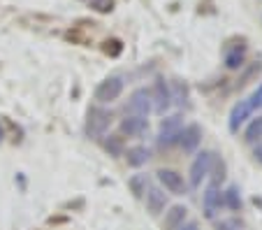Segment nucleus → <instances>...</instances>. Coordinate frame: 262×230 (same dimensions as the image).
Segmentation results:
<instances>
[{
    "instance_id": "1",
    "label": "nucleus",
    "mask_w": 262,
    "mask_h": 230,
    "mask_svg": "<svg viewBox=\"0 0 262 230\" xmlns=\"http://www.w3.org/2000/svg\"><path fill=\"white\" fill-rule=\"evenodd\" d=\"M112 112L104 110V107L100 105H93L89 110V114H86V135L91 137V140H102L104 135H107L109 126H112Z\"/></svg>"
},
{
    "instance_id": "2",
    "label": "nucleus",
    "mask_w": 262,
    "mask_h": 230,
    "mask_svg": "<svg viewBox=\"0 0 262 230\" xmlns=\"http://www.w3.org/2000/svg\"><path fill=\"white\" fill-rule=\"evenodd\" d=\"M213 160H216V154H213V151H200V154L195 156L193 165H190V172H188L190 189H200V186H202V181L211 175Z\"/></svg>"
},
{
    "instance_id": "3",
    "label": "nucleus",
    "mask_w": 262,
    "mask_h": 230,
    "mask_svg": "<svg viewBox=\"0 0 262 230\" xmlns=\"http://www.w3.org/2000/svg\"><path fill=\"white\" fill-rule=\"evenodd\" d=\"M123 93V79L116 75L107 77V79H102L98 86H95V100L98 102H114L119 100V95Z\"/></svg>"
},
{
    "instance_id": "4",
    "label": "nucleus",
    "mask_w": 262,
    "mask_h": 230,
    "mask_svg": "<svg viewBox=\"0 0 262 230\" xmlns=\"http://www.w3.org/2000/svg\"><path fill=\"white\" fill-rule=\"evenodd\" d=\"M128 112L135 116H144L146 119L151 112H154V100H151V91L148 89H137L133 91L128 100Z\"/></svg>"
},
{
    "instance_id": "5",
    "label": "nucleus",
    "mask_w": 262,
    "mask_h": 230,
    "mask_svg": "<svg viewBox=\"0 0 262 230\" xmlns=\"http://www.w3.org/2000/svg\"><path fill=\"white\" fill-rule=\"evenodd\" d=\"M151 100H154V112L165 114V112L174 105V100H172V86H169L165 79H158L154 84V91H151Z\"/></svg>"
},
{
    "instance_id": "6",
    "label": "nucleus",
    "mask_w": 262,
    "mask_h": 230,
    "mask_svg": "<svg viewBox=\"0 0 262 230\" xmlns=\"http://www.w3.org/2000/svg\"><path fill=\"white\" fill-rule=\"evenodd\" d=\"M200 144H202V128L198 123L183 126L181 133H179V147L186 154H193V151H198Z\"/></svg>"
},
{
    "instance_id": "7",
    "label": "nucleus",
    "mask_w": 262,
    "mask_h": 230,
    "mask_svg": "<svg viewBox=\"0 0 262 230\" xmlns=\"http://www.w3.org/2000/svg\"><path fill=\"white\" fill-rule=\"evenodd\" d=\"M223 207V193L218 191L216 184H209L202 193V212L204 219H216L218 210Z\"/></svg>"
},
{
    "instance_id": "8",
    "label": "nucleus",
    "mask_w": 262,
    "mask_h": 230,
    "mask_svg": "<svg viewBox=\"0 0 262 230\" xmlns=\"http://www.w3.org/2000/svg\"><path fill=\"white\" fill-rule=\"evenodd\" d=\"M253 102L251 98H244V100H239L237 105L232 107V112H230V121H228V128L232 130V133H237L239 128H242L244 123H246L248 119L253 116Z\"/></svg>"
},
{
    "instance_id": "9",
    "label": "nucleus",
    "mask_w": 262,
    "mask_h": 230,
    "mask_svg": "<svg viewBox=\"0 0 262 230\" xmlns=\"http://www.w3.org/2000/svg\"><path fill=\"white\" fill-rule=\"evenodd\" d=\"M144 198H146V210L154 216L160 214V212H165V207H167V193H165V189H160V186L148 184Z\"/></svg>"
},
{
    "instance_id": "10",
    "label": "nucleus",
    "mask_w": 262,
    "mask_h": 230,
    "mask_svg": "<svg viewBox=\"0 0 262 230\" xmlns=\"http://www.w3.org/2000/svg\"><path fill=\"white\" fill-rule=\"evenodd\" d=\"M158 179H160V184H163V189L169 191V193H174V195H183L188 191L183 177L174 170H158Z\"/></svg>"
},
{
    "instance_id": "11",
    "label": "nucleus",
    "mask_w": 262,
    "mask_h": 230,
    "mask_svg": "<svg viewBox=\"0 0 262 230\" xmlns=\"http://www.w3.org/2000/svg\"><path fill=\"white\" fill-rule=\"evenodd\" d=\"M146 128H148V119H144V116L128 114L123 121H121V133H123V135H128V137L142 135Z\"/></svg>"
},
{
    "instance_id": "12",
    "label": "nucleus",
    "mask_w": 262,
    "mask_h": 230,
    "mask_svg": "<svg viewBox=\"0 0 262 230\" xmlns=\"http://www.w3.org/2000/svg\"><path fill=\"white\" fill-rule=\"evenodd\" d=\"M188 219V210L183 205H174L169 207V212H165V221H163V228L165 230H179Z\"/></svg>"
},
{
    "instance_id": "13",
    "label": "nucleus",
    "mask_w": 262,
    "mask_h": 230,
    "mask_svg": "<svg viewBox=\"0 0 262 230\" xmlns=\"http://www.w3.org/2000/svg\"><path fill=\"white\" fill-rule=\"evenodd\" d=\"M148 158H151V151H148L146 147H142V144L130 147V149L125 151V160H128L130 168H142V165H146Z\"/></svg>"
},
{
    "instance_id": "14",
    "label": "nucleus",
    "mask_w": 262,
    "mask_h": 230,
    "mask_svg": "<svg viewBox=\"0 0 262 230\" xmlns=\"http://www.w3.org/2000/svg\"><path fill=\"white\" fill-rule=\"evenodd\" d=\"M244 60H246V45H239V47H234L232 51H228L225 54V68L228 70H239L244 65Z\"/></svg>"
},
{
    "instance_id": "15",
    "label": "nucleus",
    "mask_w": 262,
    "mask_h": 230,
    "mask_svg": "<svg viewBox=\"0 0 262 230\" xmlns=\"http://www.w3.org/2000/svg\"><path fill=\"white\" fill-rule=\"evenodd\" d=\"M223 205L232 212H242L244 202H242V193H239V186H228L225 193H223Z\"/></svg>"
},
{
    "instance_id": "16",
    "label": "nucleus",
    "mask_w": 262,
    "mask_h": 230,
    "mask_svg": "<svg viewBox=\"0 0 262 230\" xmlns=\"http://www.w3.org/2000/svg\"><path fill=\"white\" fill-rule=\"evenodd\" d=\"M128 189L135 198H144V193H146V189H148V177L146 175H133L128 179Z\"/></svg>"
},
{
    "instance_id": "17",
    "label": "nucleus",
    "mask_w": 262,
    "mask_h": 230,
    "mask_svg": "<svg viewBox=\"0 0 262 230\" xmlns=\"http://www.w3.org/2000/svg\"><path fill=\"white\" fill-rule=\"evenodd\" d=\"M181 128H183L181 114H169L160 121V133H181Z\"/></svg>"
},
{
    "instance_id": "18",
    "label": "nucleus",
    "mask_w": 262,
    "mask_h": 230,
    "mask_svg": "<svg viewBox=\"0 0 262 230\" xmlns=\"http://www.w3.org/2000/svg\"><path fill=\"white\" fill-rule=\"evenodd\" d=\"M104 149H107L109 156L119 158V156H123V140L119 135H104Z\"/></svg>"
},
{
    "instance_id": "19",
    "label": "nucleus",
    "mask_w": 262,
    "mask_h": 230,
    "mask_svg": "<svg viewBox=\"0 0 262 230\" xmlns=\"http://www.w3.org/2000/svg\"><path fill=\"white\" fill-rule=\"evenodd\" d=\"M246 142H262V116H257V119H253L251 123H248L246 128V137H244Z\"/></svg>"
},
{
    "instance_id": "20",
    "label": "nucleus",
    "mask_w": 262,
    "mask_h": 230,
    "mask_svg": "<svg viewBox=\"0 0 262 230\" xmlns=\"http://www.w3.org/2000/svg\"><path fill=\"white\" fill-rule=\"evenodd\" d=\"M260 72H262V63H260V60H255V63H253L251 68H246V70H244V75L239 77V86L248 84V81H251L255 75H260Z\"/></svg>"
},
{
    "instance_id": "21",
    "label": "nucleus",
    "mask_w": 262,
    "mask_h": 230,
    "mask_svg": "<svg viewBox=\"0 0 262 230\" xmlns=\"http://www.w3.org/2000/svg\"><path fill=\"white\" fill-rule=\"evenodd\" d=\"M211 170H213V181H211V184H221V181H225V160H223V158H216V160H213V168H211Z\"/></svg>"
},
{
    "instance_id": "22",
    "label": "nucleus",
    "mask_w": 262,
    "mask_h": 230,
    "mask_svg": "<svg viewBox=\"0 0 262 230\" xmlns=\"http://www.w3.org/2000/svg\"><path fill=\"white\" fill-rule=\"evenodd\" d=\"M186 98H188V89H186V84H181V81H177L172 89V100L177 102V105H183L186 102Z\"/></svg>"
},
{
    "instance_id": "23",
    "label": "nucleus",
    "mask_w": 262,
    "mask_h": 230,
    "mask_svg": "<svg viewBox=\"0 0 262 230\" xmlns=\"http://www.w3.org/2000/svg\"><path fill=\"white\" fill-rule=\"evenodd\" d=\"M179 144V133H160L158 135V147L160 149H169V147Z\"/></svg>"
},
{
    "instance_id": "24",
    "label": "nucleus",
    "mask_w": 262,
    "mask_h": 230,
    "mask_svg": "<svg viewBox=\"0 0 262 230\" xmlns=\"http://www.w3.org/2000/svg\"><path fill=\"white\" fill-rule=\"evenodd\" d=\"M91 10H95L98 14H109L114 10V0H91Z\"/></svg>"
},
{
    "instance_id": "25",
    "label": "nucleus",
    "mask_w": 262,
    "mask_h": 230,
    "mask_svg": "<svg viewBox=\"0 0 262 230\" xmlns=\"http://www.w3.org/2000/svg\"><path fill=\"white\" fill-rule=\"evenodd\" d=\"M216 230H244V223L239 219H221L216 223Z\"/></svg>"
},
{
    "instance_id": "26",
    "label": "nucleus",
    "mask_w": 262,
    "mask_h": 230,
    "mask_svg": "<svg viewBox=\"0 0 262 230\" xmlns=\"http://www.w3.org/2000/svg\"><path fill=\"white\" fill-rule=\"evenodd\" d=\"M121 49H123V45H121L119 40H107L104 42V54H112V56H119Z\"/></svg>"
},
{
    "instance_id": "27",
    "label": "nucleus",
    "mask_w": 262,
    "mask_h": 230,
    "mask_svg": "<svg viewBox=\"0 0 262 230\" xmlns=\"http://www.w3.org/2000/svg\"><path fill=\"white\" fill-rule=\"evenodd\" d=\"M251 102H253V110H257V107H262V84L255 89V93L251 95Z\"/></svg>"
},
{
    "instance_id": "28",
    "label": "nucleus",
    "mask_w": 262,
    "mask_h": 230,
    "mask_svg": "<svg viewBox=\"0 0 262 230\" xmlns=\"http://www.w3.org/2000/svg\"><path fill=\"white\" fill-rule=\"evenodd\" d=\"M179 230H200V225H198V221H186Z\"/></svg>"
},
{
    "instance_id": "29",
    "label": "nucleus",
    "mask_w": 262,
    "mask_h": 230,
    "mask_svg": "<svg viewBox=\"0 0 262 230\" xmlns=\"http://www.w3.org/2000/svg\"><path fill=\"white\" fill-rule=\"evenodd\" d=\"M253 156H255V160H257V163H262V142L255 147V151H253Z\"/></svg>"
},
{
    "instance_id": "30",
    "label": "nucleus",
    "mask_w": 262,
    "mask_h": 230,
    "mask_svg": "<svg viewBox=\"0 0 262 230\" xmlns=\"http://www.w3.org/2000/svg\"><path fill=\"white\" fill-rule=\"evenodd\" d=\"M3 137H5V130H3V126H0V142H3Z\"/></svg>"
}]
</instances>
